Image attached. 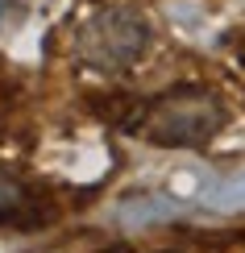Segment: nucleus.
Here are the masks:
<instances>
[{
  "label": "nucleus",
  "mask_w": 245,
  "mask_h": 253,
  "mask_svg": "<svg viewBox=\"0 0 245 253\" xmlns=\"http://www.w3.org/2000/svg\"><path fill=\"white\" fill-rule=\"evenodd\" d=\"M225 125L229 108L216 91L175 87L146 104V112L137 117V133H142V141L162 145V150H199L212 137H220Z\"/></svg>",
  "instance_id": "nucleus-1"
},
{
  "label": "nucleus",
  "mask_w": 245,
  "mask_h": 253,
  "mask_svg": "<svg viewBox=\"0 0 245 253\" xmlns=\"http://www.w3.org/2000/svg\"><path fill=\"white\" fill-rule=\"evenodd\" d=\"M150 50V25L129 8H104L75 29V58L96 71H125Z\"/></svg>",
  "instance_id": "nucleus-2"
},
{
  "label": "nucleus",
  "mask_w": 245,
  "mask_h": 253,
  "mask_svg": "<svg viewBox=\"0 0 245 253\" xmlns=\"http://www.w3.org/2000/svg\"><path fill=\"white\" fill-rule=\"evenodd\" d=\"M38 220V199L25 183L0 166V224H34Z\"/></svg>",
  "instance_id": "nucleus-3"
}]
</instances>
